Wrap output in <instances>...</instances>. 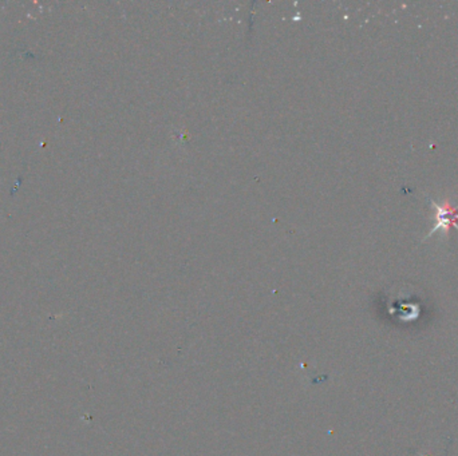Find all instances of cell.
Returning a JSON list of instances; mask_svg holds the SVG:
<instances>
[{"label":"cell","instance_id":"cell-1","mask_svg":"<svg viewBox=\"0 0 458 456\" xmlns=\"http://www.w3.org/2000/svg\"><path fill=\"white\" fill-rule=\"evenodd\" d=\"M430 202L432 207H434V227L425 237V240L433 237V234L437 231H443V234H446L452 227L458 229V209L452 207L450 202L438 204L433 200H430Z\"/></svg>","mask_w":458,"mask_h":456}]
</instances>
